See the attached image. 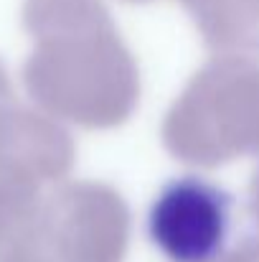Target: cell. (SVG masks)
Here are the masks:
<instances>
[{
	"label": "cell",
	"instance_id": "1",
	"mask_svg": "<svg viewBox=\"0 0 259 262\" xmlns=\"http://www.w3.org/2000/svg\"><path fill=\"white\" fill-rule=\"evenodd\" d=\"M23 26L36 49L23 64V87L38 110L86 130L130 120L140 72L89 0H26Z\"/></svg>",
	"mask_w": 259,
	"mask_h": 262
},
{
	"label": "cell",
	"instance_id": "6",
	"mask_svg": "<svg viewBox=\"0 0 259 262\" xmlns=\"http://www.w3.org/2000/svg\"><path fill=\"white\" fill-rule=\"evenodd\" d=\"M0 262H56L41 224V204L0 222Z\"/></svg>",
	"mask_w": 259,
	"mask_h": 262
},
{
	"label": "cell",
	"instance_id": "7",
	"mask_svg": "<svg viewBox=\"0 0 259 262\" xmlns=\"http://www.w3.org/2000/svg\"><path fill=\"white\" fill-rule=\"evenodd\" d=\"M211 262H259V234L244 239L242 245H237L234 250H229L226 255H219Z\"/></svg>",
	"mask_w": 259,
	"mask_h": 262
},
{
	"label": "cell",
	"instance_id": "8",
	"mask_svg": "<svg viewBox=\"0 0 259 262\" xmlns=\"http://www.w3.org/2000/svg\"><path fill=\"white\" fill-rule=\"evenodd\" d=\"M15 102V92H13V84H10V77H8V69L3 67L0 61V107Z\"/></svg>",
	"mask_w": 259,
	"mask_h": 262
},
{
	"label": "cell",
	"instance_id": "2",
	"mask_svg": "<svg viewBox=\"0 0 259 262\" xmlns=\"http://www.w3.org/2000/svg\"><path fill=\"white\" fill-rule=\"evenodd\" d=\"M160 138L183 163L219 168L259 156V59L216 56L171 104Z\"/></svg>",
	"mask_w": 259,
	"mask_h": 262
},
{
	"label": "cell",
	"instance_id": "5",
	"mask_svg": "<svg viewBox=\"0 0 259 262\" xmlns=\"http://www.w3.org/2000/svg\"><path fill=\"white\" fill-rule=\"evenodd\" d=\"M74 158L77 145L61 120L18 102L0 107V171L51 188L66 181Z\"/></svg>",
	"mask_w": 259,
	"mask_h": 262
},
{
	"label": "cell",
	"instance_id": "4",
	"mask_svg": "<svg viewBox=\"0 0 259 262\" xmlns=\"http://www.w3.org/2000/svg\"><path fill=\"white\" fill-rule=\"evenodd\" d=\"M231 196L216 183L183 176L163 186L150 209V239L173 262H211L229 234Z\"/></svg>",
	"mask_w": 259,
	"mask_h": 262
},
{
	"label": "cell",
	"instance_id": "3",
	"mask_svg": "<svg viewBox=\"0 0 259 262\" xmlns=\"http://www.w3.org/2000/svg\"><path fill=\"white\" fill-rule=\"evenodd\" d=\"M41 224L56 262H125L130 209L102 181H61L41 201Z\"/></svg>",
	"mask_w": 259,
	"mask_h": 262
},
{
	"label": "cell",
	"instance_id": "9",
	"mask_svg": "<svg viewBox=\"0 0 259 262\" xmlns=\"http://www.w3.org/2000/svg\"><path fill=\"white\" fill-rule=\"evenodd\" d=\"M249 211H252V216L257 219L259 224V168L254 171L252 181H249Z\"/></svg>",
	"mask_w": 259,
	"mask_h": 262
}]
</instances>
